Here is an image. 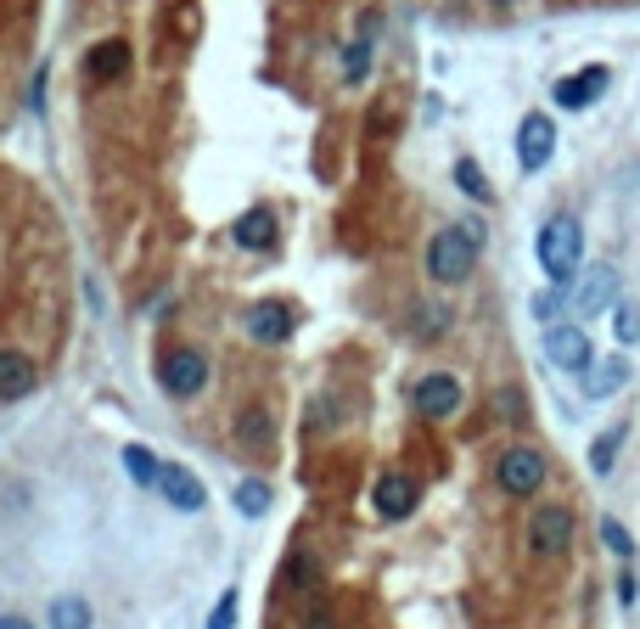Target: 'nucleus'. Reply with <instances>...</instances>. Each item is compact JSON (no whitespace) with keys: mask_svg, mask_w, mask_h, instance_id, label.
<instances>
[{"mask_svg":"<svg viewBox=\"0 0 640 629\" xmlns=\"http://www.w3.org/2000/svg\"><path fill=\"white\" fill-rule=\"evenodd\" d=\"M231 236H236V248H248V254L276 248V214L270 209H248V214L231 225Z\"/></svg>","mask_w":640,"mask_h":629,"instance_id":"15","label":"nucleus"},{"mask_svg":"<svg viewBox=\"0 0 640 629\" xmlns=\"http://www.w3.org/2000/svg\"><path fill=\"white\" fill-rule=\"evenodd\" d=\"M546 360H551L557 371H590V366H596V355H590V337H584V326H573V321H557V326H546Z\"/></svg>","mask_w":640,"mask_h":629,"instance_id":"3","label":"nucleus"},{"mask_svg":"<svg viewBox=\"0 0 640 629\" xmlns=\"http://www.w3.org/2000/svg\"><path fill=\"white\" fill-rule=\"evenodd\" d=\"M534 315L546 321V326H557V315H562V287H551V293H539V299H534Z\"/></svg>","mask_w":640,"mask_h":629,"instance_id":"26","label":"nucleus"},{"mask_svg":"<svg viewBox=\"0 0 640 629\" xmlns=\"http://www.w3.org/2000/svg\"><path fill=\"white\" fill-rule=\"evenodd\" d=\"M158 490H164V501H169L175 512H186V517L209 506V490H203V483H197V478H191L186 467H175V461L164 467V478H158Z\"/></svg>","mask_w":640,"mask_h":629,"instance_id":"12","label":"nucleus"},{"mask_svg":"<svg viewBox=\"0 0 640 629\" xmlns=\"http://www.w3.org/2000/svg\"><path fill=\"white\" fill-rule=\"evenodd\" d=\"M478 248H483V225H478V220L438 231V236L427 242V276H433V281H445V287L467 281L472 265H478Z\"/></svg>","mask_w":640,"mask_h":629,"instance_id":"1","label":"nucleus"},{"mask_svg":"<svg viewBox=\"0 0 640 629\" xmlns=\"http://www.w3.org/2000/svg\"><path fill=\"white\" fill-rule=\"evenodd\" d=\"M304 629H337V624H332V613L315 602V607H310V618H304Z\"/></svg>","mask_w":640,"mask_h":629,"instance_id":"29","label":"nucleus"},{"mask_svg":"<svg viewBox=\"0 0 640 629\" xmlns=\"http://www.w3.org/2000/svg\"><path fill=\"white\" fill-rule=\"evenodd\" d=\"M34 394V360L18 349H0V400H23Z\"/></svg>","mask_w":640,"mask_h":629,"instance_id":"16","label":"nucleus"},{"mask_svg":"<svg viewBox=\"0 0 640 629\" xmlns=\"http://www.w3.org/2000/svg\"><path fill=\"white\" fill-rule=\"evenodd\" d=\"M456 186L467 191L472 203H489V180H483V169H478L472 158H461V164H456Z\"/></svg>","mask_w":640,"mask_h":629,"instance_id":"24","label":"nucleus"},{"mask_svg":"<svg viewBox=\"0 0 640 629\" xmlns=\"http://www.w3.org/2000/svg\"><path fill=\"white\" fill-rule=\"evenodd\" d=\"M624 382H629V360L613 355V360H596V366L584 371V394H590V400H613Z\"/></svg>","mask_w":640,"mask_h":629,"instance_id":"17","label":"nucleus"},{"mask_svg":"<svg viewBox=\"0 0 640 629\" xmlns=\"http://www.w3.org/2000/svg\"><path fill=\"white\" fill-rule=\"evenodd\" d=\"M618 445H624V427H607L596 445H590V472L596 478H607L613 472V456H618Z\"/></svg>","mask_w":640,"mask_h":629,"instance_id":"21","label":"nucleus"},{"mask_svg":"<svg viewBox=\"0 0 640 629\" xmlns=\"http://www.w3.org/2000/svg\"><path fill=\"white\" fill-rule=\"evenodd\" d=\"M366 68H371V40H355L349 52H343V74H349V79H366Z\"/></svg>","mask_w":640,"mask_h":629,"instance_id":"25","label":"nucleus"},{"mask_svg":"<svg viewBox=\"0 0 640 629\" xmlns=\"http://www.w3.org/2000/svg\"><path fill=\"white\" fill-rule=\"evenodd\" d=\"M579 259H584V225L573 214L546 220V231H539V265H546V276L557 287H568L579 276Z\"/></svg>","mask_w":640,"mask_h":629,"instance_id":"2","label":"nucleus"},{"mask_svg":"<svg viewBox=\"0 0 640 629\" xmlns=\"http://www.w3.org/2000/svg\"><path fill=\"white\" fill-rule=\"evenodd\" d=\"M158 382H164V394H175V400H191V394L209 382V360L197 355V349H175V355H164V366H158Z\"/></svg>","mask_w":640,"mask_h":629,"instance_id":"4","label":"nucleus"},{"mask_svg":"<svg viewBox=\"0 0 640 629\" xmlns=\"http://www.w3.org/2000/svg\"><path fill=\"white\" fill-rule=\"evenodd\" d=\"M52 629H90V602L85 596H57L52 602Z\"/></svg>","mask_w":640,"mask_h":629,"instance_id":"18","label":"nucleus"},{"mask_svg":"<svg viewBox=\"0 0 640 629\" xmlns=\"http://www.w3.org/2000/svg\"><path fill=\"white\" fill-rule=\"evenodd\" d=\"M124 68H130V45H124V40H96L90 52H85V74H90V79H102V85L119 79Z\"/></svg>","mask_w":640,"mask_h":629,"instance_id":"14","label":"nucleus"},{"mask_svg":"<svg viewBox=\"0 0 640 629\" xmlns=\"http://www.w3.org/2000/svg\"><path fill=\"white\" fill-rule=\"evenodd\" d=\"M248 337L254 344H287L292 337V310L287 304H254L248 310Z\"/></svg>","mask_w":640,"mask_h":629,"instance_id":"13","label":"nucleus"},{"mask_svg":"<svg viewBox=\"0 0 640 629\" xmlns=\"http://www.w3.org/2000/svg\"><path fill=\"white\" fill-rule=\"evenodd\" d=\"M0 629H34L29 618H18V613H7V618H0Z\"/></svg>","mask_w":640,"mask_h":629,"instance_id":"30","label":"nucleus"},{"mask_svg":"<svg viewBox=\"0 0 640 629\" xmlns=\"http://www.w3.org/2000/svg\"><path fill=\"white\" fill-rule=\"evenodd\" d=\"M528 540H534L539 557H562V551H573V512H568V506H539L534 523H528Z\"/></svg>","mask_w":640,"mask_h":629,"instance_id":"5","label":"nucleus"},{"mask_svg":"<svg viewBox=\"0 0 640 629\" xmlns=\"http://www.w3.org/2000/svg\"><path fill=\"white\" fill-rule=\"evenodd\" d=\"M602 546H607L618 562H629V557H635V540H629V528H624L618 517H602Z\"/></svg>","mask_w":640,"mask_h":629,"instance_id":"23","label":"nucleus"},{"mask_svg":"<svg viewBox=\"0 0 640 629\" xmlns=\"http://www.w3.org/2000/svg\"><path fill=\"white\" fill-rule=\"evenodd\" d=\"M445 321H450L445 310H422V326H416V332H422V337H433V332H445Z\"/></svg>","mask_w":640,"mask_h":629,"instance_id":"28","label":"nucleus"},{"mask_svg":"<svg viewBox=\"0 0 640 629\" xmlns=\"http://www.w3.org/2000/svg\"><path fill=\"white\" fill-rule=\"evenodd\" d=\"M568 304H573L579 315H602V310H613V304H618V270H613V265H596V270H584Z\"/></svg>","mask_w":640,"mask_h":629,"instance_id":"8","label":"nucleus"},{"mask_svg":"<svg viewBox=\"0 0 640 629\" xmlns=\"http://www.w3.org/2000/svg\"><path fill=\"white\" fill-rule=\"evenodd\" d=\"M607 85H613V74L596 63V68H579L573 79H562L557 85V108H568V113H579V108H596L602 96H607Z\"/></svg>","mask_w":640,"mask_h":629,"instance_id":"10","label":"nucleus"},{"mask_svg":"<svg viewBox=\"0 0 640 629\" xmlns=\"http://www.w3.org/2000/svg\"><path fill=\"white\" fill-rule=\"evenodd\" d=\"M265 506H270V490H265L259 478H242L236 483V512L242 517H265Z\"/></svg>","mask_w":640,"mask_h":629,"instance_id":"22","label":"nucleus"},{"mask_svg":"<svg viewBox=\"0 0 640 629\" xmlns=\"http://www.w3.org/2000/svg\"><path fill=\"white\" fill-rule=\"evenodd\" d=\"M377 512L388 517V523H400V517H411L416 512V501H422V490H416V478H405V472H388V478H377Z\"/></svg>","mask_w":640,"mask_h":629,"instance_id":"11","label":"nucleus"},{"mask_svg":"<svg viewBox=\"0 0 640 629\" xmlns=\"http://www.w3.org/2000/svg\"><path fill=\"white\" fill-rule=\"evenodd\" d=\"M124 472L135 478V483H158L164 478V467H158V456L146 450V445H124Z\"/></svg>","mask_w":640,"mask_h":629,"instance_id":"19","label":"nucleus"},{"mask_svg":"<svg viewBox=\"0 0 640 629\" xmlns=\"http://www.w3.org/2000/svg\"><path fill=\"white\" fill-rule=\"evenodd\" d=\"M411 405H416V416H427V422L456 416V411H461V382H456L450 371H433V377H422L416 389H411Z\"/></svg>","mask_w":640,"mask_h":629,"instance_id":"6","label":"nucleus"},{"mask_svg":"<svg viewBox=\"0 0 640 629\" xmlns=\"http://www.w3.org/2000/svg\"><path fill=\"white\" fill-rule=\"evenodd\" d=\"M546 483V456L539 450H506L501 456V490L506 495H534Z\"/></svg>","mask_w":640,"mask_h":629,"instance_id":"9","label":"nucleus"},{"mask_svg":"<svg viewBox=\"0 0 640 629\" xmlns=\"http://www.w3.org/2000/svg\"><path fill=\"white\" fill-rule=\"evenodd\" d=\"M209 629H236V591L220 596V607L209 613Z\"/></svg>","mask_w":640,"mask_h":629,"instance_id":"27","label":"nucleus"},{"mask_svg":"<svg viewBox=\"0 0 640 629\" xmlns=\"http://www.w3.org/2000/svg\"><path fill=\"white\" fill-rule=\"evenodd\" d=\"M551 153H557V124H551L546 113H528V119L517 124V164L534 175V169L551 164Z\"/></svg>","mask_w":640,"mask_h":629,"instance_id":"7","label":"nucleus"},{"mask_svg":"<svg viewBox=\"0 0 640 629\" xmlns=\"http://www.w3.org/2000/svg\"><path fill=\"white\" fill-rule=\"evenodd\" d=\"M613 337L629 349V344H640V304L635 299H618L613 304Z\"/></svg>","mask_w":640,"mask_h":629,"instance_id":"20","label":"nucleus"}]
</instances>
